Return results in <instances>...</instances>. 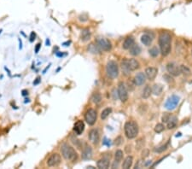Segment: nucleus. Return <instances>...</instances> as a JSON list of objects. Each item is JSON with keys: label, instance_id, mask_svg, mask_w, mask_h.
Returning a JSON list of instances; mask_svg holds the SVG:
<instances>
[{"label": "nucleus", "instance_id": "1", "mask_svg": "<svg viewBox=\"0 0 192 169\" xmlns=\"http://www.w3.org/2000/svg\"><path fill=\"white\" fill-rule=\"evenodd\" d=\"M159 46L160 52L162 56L167 57L172 50V36L167 32H162L159 36Z\"/></svg>", "mask_w": 192, "mask_h": 169}, {"label": "nucleus", "instance_id": "2", "mask_svg": "<svg viewBox=\"0 0 192 169\" xmlns=\"http://www.w3.org/2000/svg\"><path fill=\"white\" fill-rule=\"evenodd\" d=\"M124 131H125L126 137L128 139H135L138 134V126L136 122L129 120L126 122L125 127H124Z\"/></svg>", "mask_w": 192, "mask_h": 169}, {"label": "nucleus", "instance_id": "3", "mask_svg": "<svg viewBox=\"0 0 192 169\" xmlns=\"http://www.w3.org/2000/svg\"><path fill=\"white\" fill-rule=\"evenodd\" d=\"M61 151L62 156L68 161H74L78 158L77 152L72 146L68 145V144H63L61 147Z\"/></svg>", "mask_w": 192, "mask_h": 169}, {"label": "nucleus", "instance_id": "4", "mask_svg": "<svg viewBox=\"0 0 192 169\" xmlns=\"http://www.w3.org/2000/svg\"><path fill=\"white\" fill-rule=\"evenodd\" d=\"M106 73L110 79H116L119 75V67L116 62L109 61L106 66Z\"/></svg>", "mask_w": 192, "mask_h": 169}, {"label": "nucleus", "instance_id": "5", "mask_svg": "<svg viewBox=\"0 0 192 169\" xmlns=\"http://www.w3.org/2000/svg\"><path fill=\"white\" fill-rule=\"evenodd\" d=\"M97 45L102 51H109L112 49L111 42L106 38L99 37L97 39Z\"/></svg>", "mask_w": 192, "mask_h": 169}, {"label": "nucleus", "instance_id": "6", "mask_svg": "<svg viewBox=\"0 0 192 169\" xmlns=\"http://www.w3.org/2000/svg\"><path fill=\"white\" fill-rule=\"evenodd\" d=\"M179 103V97H178L176 95H172L166 101L164 107L167 110H173L176 109Z\"/></svg>", "mask_w": 192, "mask_h": 169}, {"label": "nucleus", "instance_id": "7", "mask_svg": "<svg viewBox=\"0 0 192 169\" xmlns=\"http://www.w3.org/2000/svg\"><path fill=\"white\" fill-rule=\"evenodd\" d=\"M97 119V114L96 110H93V109H90L86 111V113L85 115V120L88 125L93 126L96 123Z\"/></svg>", "mask_w": 192, "mask_h": 169}, {"label": "nucleus", "instance_id": "8", "mask_svg": "<svg viewBox=\"0 0 192 169\" xmlns=\"http://www.w3.org/2000/svg\"><path fill=\"white\" fill-rule=\"evenodd\" d=\"M118 96L120 100L123 103L128 100V91L123 82H121L118 86Z\"/></svg>", "mask_w": 192, "mask_h": 169}, {"label": "nucleus", "instance_id": "9", "mask_svg": "<svg viewBox=\"0 0 192 169\" xmlns=\"http://www.w3.org/2000/svg\"><path fill=\"white\" fill-rule=\"evenodd\" d=\"M61 161V156L57 153H54L50 156V157L47 160V165L50 168H53V167H57L58 165H60Z\"/></svg>", "mask_w": 192, "mask_h": 169}, {"label": "nucleus", "instance_id": "10", "mask_svg": "<svg viewBox=\"0 0 192 169\" xmlns=\"http://www.w3.org/2000/svg\"><path fill=\"white\" fill-rule=\"evenodd\" d=\"M167 72L172 76H179L181 74L179 67L175 62H169L167 65Z\"/></svg>", "mask_w": 192, "mask_h": 169}, {"label": "nucleus", "instance_id": "11", "mask_svg": "<svg viewBox=\"0 0 192 169\" xmlns=\"http://www.w3.org/2000/svg\"><path fill=\"white\" fill-rule=\"evenodd\" d=\"M89 140L91 141L93 144H97L99 140H100V135L99 132L97 129H92L89 132V135H88Z\"/></svg>", "mask_w": 192, "mask_h": 169}, {"label": "nucleus", "instance_id": "12", "mask_svg": "<svg viewBox=\"0 0 192 169\" xmlns=\"http://www.w3.org/2000/svg\"><path fill=\"white\" fill-rule=\"evenodd\" d=\"M158 73V69L155 67H149L145 69V76L148 80H154Z\"/></svg>", "mask_w": 192, "mask_h": 169}, {"label": "nucleus", "instance_id": "13", "mask_svg": "<svg viewBox=\"0 0 192 169\" xmlns=\"http://www.w3.org/2000/svg\"><path fill=\"white\" fill-rule=\"evenodd\" d=\"M146 81V76H145V74L143 73H138L136 75H135V78H134V82L136 84V86H140L142 85H143Z\"/></svg>", "mask_w": 192, "mask_h": 169}, {"label": "nucleus", "instance_id": "14", "mask_svg": "<svg viewBox=\"0 0 192 169\" xmlns=\"http://www.w3.org/2000/svg\"><path fill=\"white\" fill-rule=\"evenodd\" d=\"M84 130H85V123L80 120L76 121L74 126H73V131L75 132V133L77 135H80L84 132Z\"/></svg>", "mask_w": 192, "mask_h": 169}, {"label": "nucleus", "instance_id": "15", "mask_svg": "<svg viewBox=\"0 0 192 169\" xmlns=\"http://www.w3.org/2000/svg\"><path fill=\"white\" fill-rule=\"evenodd\" d=\"M97 166L98 168L107 169L109 167V159L108 157H102L100 160L97 161Z\"/></svg>", "mask_w": 192, "mask_h": 169}, {"label": "nucleus", "instance_id": "16", "mask_svg": "<svg viewBox=\"0 0 192 169\" xmlns=\"http://www.w3.org/2000/svg\"><path fill=\"white\" fill-rule=\"evenodd\" d=\"M134 44H135L134 38L131 36H129V37L125 39L124 42H123V45H122V47L124 50H129Z\"/></svg>", "mask_w": 192, "mask_h": 169}, {"label": "nucleus", "instance_id": "17", "mask_svg": "<svg viewBox=\"0 0 192 169\" xmlns=\"http://www.w3.org/2000/svg\"><path fill=\"white\" fill-rule=\"evenodd\" d=\"M92 157V149L91 146L85 145L82 151V158L84 160H90Z\"/></svg>", "mask_w": 192, "mask_h": 169}, {"label": "nucleus", "instance_id": "18", "mask_svg": "<svg viewBox=\"0 0 192 169\" xmlns=\"http://www.w3.org/2000/svg\"><path fill=\"white\" fill-rule=\"evenodd\" d=\"M121 70L122 72H123V74H124V75H126V76H129V75L131 74V71L130 70V68H129V66H128L127 59L123 60L121 62Z\"/></svg>", "mask_w": 192, "mask_h": 169}, {"label": "nucleus", "instance_id": "19", "mask_svg": "<svg viewBox=\"0 0 192 169\" xmlns=\"http://www.w3.org/2000/svg\"><path fill=\"white\" fill-rule=\"evenodd\" d=\"M127 62H128V66H129L131 71H135V70L138 69L140 68L139 62L136 59H133V58L127 59Z\"/></svg>", "mask_w": 192, "mask_h": 169}, {"label": "nucleus", "instance_id": "20", "mask_svg": "<svg viewBox=\"0 0 192 169\" xmlns=\"http://www.w3.org/2000/svg\"><path fill=\"white\" fill-rule=\"evenodd\" d=\"M132 163H133V157L131 156H128L125 161H123V164H122V168L124 169H128L131 168L132 166Z\"/></svg>", "mask_w": 192, "mask_h": 169}, {"label": "nucleus", "instance_id": "21", "mask_svg": "<svg viewBox=\"0 0 192 169\" xmlns=\"http://www.w3.org/2000/svg\"><path fill=\"white\" fill-rule=\"evenodd\" d=\"M152 41H153V39H152L151 36H150L149 34H143L141 37V42L145 45V46H150L152 44Z\"/></svg>", "mask_w": 192, "mask_h": 169}, {"label": "nucleus", "instance_id": "22", "mask_svg": "<svg viewBox=\"0 0 192 169\" xmlns=\"http://www.w3.org/2000/svg\"><path fill=\"white\" fill-rule=\"evenodd\" d=\"M163 91V86L161 84H155L154 85L153 88H152V93L155 96H160L162 93Z\"/></svg>", "mask_w": 192, "mask_h": 169}, {"label": "nucleus", "instance_id": "23", "mask_svg": "<svg viewBox=\"0 0 192 169\" xmlns=\"http://www.w3.org/2000/svg\"><path fill=\"white\" fill-rule=\"evenodd\" d=\"M177 122H178V118L176 116H170L168 121L167 122V128L168 129H173L174 127H176Z\"/></svg>", "mask_w": 192, "mask_h": 169}, {"label": "nucleus", "instance_id": "24", "mask_svg": "<svg viewBox=\"0 0 192 169\" xmlns=\"http://www.w3.org/2000/svg\"><path fill=\"white\" fill-rule=\"evenodd\" d=\"M130 50V54L132 56H138L141 53V48L138 45L134 44L131 48L129 49Z\"/></svg>", "mask_w": 192, "mask_h": 169}, {"label": "nucleus", "instance_id": "25", "mask_svg": "<svg viewBox=\"0 0 192 169\" xmlns=\"http://www.w3.org/2000/svg\"><path fill=\"white\" fill-rule=\"evenodd\" d=\"M91 38V32L89 29H84L81 32V40L85 42L90 40Z\"/></svg>", "mask_w": 192, "mask_h": 169}, {"label": "nucleus", "instance_id": "26", "mask_svg": "<svg viewBox=\"0 0 192 169\" xmlns=\"http://www.w3.org/2000/svg\"><path fill=\"white\" fill-rule=\"evenodd\" d=\"M152 93V88L148 85L145 86V88L143 91V94H142V97L144 98V99H147L150 97Z\"/></svg>", "mask_w": 192, "mask_h": 169}, {"label": "nucleus", "instance_id": "27", "mask_svg": "<svg viewBox=\"0 0 192 169\" xmlns=\"http://www.w3.org/2000/svg\"><path fill=\"white\" fill-rule=\"evenodd\" d=\"M111 112H112L111 108H106V109H104V110L102 111L101 113V119L102 120L107 119V118L109 117V115L111 114Z\"/></svg>", "mask_w": 192, "mask_h": 169}, {"label": "nucleus", "instance_id": "28", "mask_svg": "<svg viewBox=\"0 0 192 169\" xmlns=\"http://www.w3.org/2000/svg\"><path fill=\"white\" fill-rule=\"evenodd\" d=\"M91 100H92V102L94 103H96V104H98L100 102L102 101V96L100 93H98V92H97V93H94L93 95H92V97H91Z\"/></svg>", "mask_w": 192, "mask_h": 169}, {"label": "nucleus", "instance_id": "29", "mask_svg": "<svg viewBox=\"0 0 192 169\" xmlns=\"http://www.w3.org/2000/svg\"><path fill=\"white\" fill-rule=\"evenodd\" d=\"M149 53H150V55L152 57H156L159 56V54H160V50H159V49H158L156 46H153L152 48L150 49Z\"/></svg>", "mask_w": 192, "mask_h": 169}, {"label": "nucleus", "instance_id": "30", "mask_svg": "<svg viewBox=\"0 0 192 169\" xmlns=\"http://www.w3.org/2000/svg\"><path fill=\"white\" fill-rule=\"evenodd\" d=\"M114 159H115V161L117 162H121L123 159V151L121 150V149H118L115 154H114Z\"/></svg>", "mask_w": 192, "mask_h": 169}, {"label": "nucleus", "instance_id": "31", "mask_svg": "<svg viewBox=\"0 0 192 169\" xmlns=\"http://www.w3.org/2000/svg\"><path fill=\"white\" fill-rule=\"evenodd\" d=\"M179 69H180V73H182L184 75L189 76V75L191 74V70H190V69H189L187 66L181 65V66L179 67Z\"/></svg>", "mask_w": 192, "mask_h": 169}, {"label": "nucleus", "instance_id": "32", "mask_svg": "<svg viewBox=\"0 0 192 169\" xmlns=\"http://www.w3.org/2000/svg\"><path fill=\"white\" fill-rule=\"evenodd\" d=\"M165 129V127H164V125L162 124V123H158L156 126H155V132H156V133H161Z\"/></svg>", "mask_w": 192, "mask_h": 169}, {"label": "nucleus", "instance_id": "33", "mask_svg": "<svg viewBox=\"0 0 192 169\" xmlns=\"http://www.w3.org/2000/svg\"><path fill=\"white\" fill-rule=\"evenodd\" d=\"M143 145H144V139H138L136 143V149H138V150L141 149L143 147Z\"/></svg>", "mask_w": 192, "mask_h": 169}, {"label": "nucleus", "instance_id": "34", "mask_svg": "<svg viewBox=\"0 0 192 169\" xmlns=\"http://www.w3.org/2000/svg\"><path fill=\"white\" fill-rule=\"evenodd\" d=\"M135 86H136V84H135V82H134V80H130L127 81V87H128V90L131 91H133L134 88H135Z\"/></svg>", "mask_w": 192, "mask_h": 169}, {"label": "nucleus", "instance_id": "35", "mask_svg": "<svg viewBox=\"0 0 192 169\" xmlns=\"http://www.w3.org/2000/svg\"><path fill=\"white\" fill-rule=\"evenodd\" d=\"M168 144H169V142H167V144H165L164 145H162V146H161V147H159V148L155 149V151H156V152H159V153H161V152H162V151L166 150L167 148V146H168Z\"/></svg>", "mask_w": 192, "mask_h": 169}, {"label": "nucleus", "instance_id": "36", "mask_svg": "<svg viewBox=\"0 0 192 169\" xmlns=\"http://www.w3.org/2000/svg\"><path fill=\"white\" fill-rule=\"evenodd\" d=\"M122 141H123V139H122L121 136H119L118 138H116L115 140H114V144L116 146H120L122 144Z\"/></svg>", "mask_w": 192, "mask_h": 169}, {"label": "nucleus", "instance_id": "37", "mask_svg": "<svg viewBox=\"0 0 192 169\" xmlns=\"http://www.w3.org/2000/svg\"><path fill=\"white\" fill-rule=\"evenodd\" d=\"M170 116H171V115H169V114H164L163 115V116H162V121L163 122H167L168 121V120H169V118H170Z\"/></svg>", "mask_w": 192, "mask_h": 169}, {"label": "nucleus", "instance_id": "38", "mask_svg": "<svg viewBox=\"0 0 192 169\" xmlns=\"http://www.w3.org/2000/svg\"><path fill=\"white\" fill-rule=\"evenodd\" d=\"M148 156H149V150H148V149H144V150L143 151V153H142L143 158H145V157H147Z\"/></svg>", "mask_w": 192, "mask_h": 169}, {"label": "nucleus", "instance_id": "39", "mask_svg": "<svg viewBox=\"0 0 192 169\" xmlns=\"http://www.w3.org/2000/svg\"><path fill=\"white\" fill-rule=\"evenodd\" d=\"M35 38H36V34H35V33H34V32H32L30 34V42H33L34 40H35Z\"/></svg>", "mask_w": 192, "mask_h": 169}, {"label": "nucleus", "instance_id": "40", "mask_svg": "<svg viewBox=\"0 0 192 169\" xmlns=\"http://www.w3.org/2000/svg\"><path fill=\"white\" fill-rule=\"evenodd\" d=\"M40 47H41L40 43L37 44V45H36V48H35V53H38V52L40 51Z\"/></svg>", "mask_w": 192, "mask_h": 169}, {"label": "nucleus", "instance_id": "41", "mask_svg": "<svg viewBox=\"0 0 192 169\" xmlns=\"http://www.w3.org/2000/svg\"><path fill=\"white\" fill-rule=\"evenodd\" d=\"M40 77H38V78L36 79V81H34V82H33V85H37V84H39V83H40Z\"/></svg>", "mask_w": 192, "mask_h": 169}, {"label": "nucleus", "instance_id": "42", "mask_svg": "<svg viewBox=\"0 0 192 169\" xmlns=\"http://www.w3.org/2000/svg\"><path fill=\"white\" fill-rule=\"evenodd\" d=\"M28 94V91L27 90H23V91H22V95H23V96H27Z\"/></svg>", "mask_w": 192, "mask_h": 169}, {"label": "nucleus", "instance_id": "43", "mask_svg": "<svg viewBox=\"0 0 192 169\" xmlns=\"http://www.w3.org/2000/svg\"><path fill=\"white\" fill-rule=\"evenodd\" d=\"M46 44H47V45H50V41H49V40H47V41H46Z\"/></svg>", "mask_w": 192, "mask_h": 169}]
</instances>
